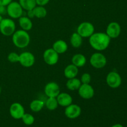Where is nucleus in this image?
I'll use <instances>...</instances> for the list:
<instances>
[{
	"label": "nucleus",
	"instance_id": "28",
	"mask_svg": "<svg viewBox=\"0 0 127 127\" xmlns=\"http://www.w3.org/2000/svg\"><path fill=\"white\" fill-rule=\"evenodd\" d=\"M91 80V76L89 73H84L81 76V82L83 84H89Z\"/></svg>",
	"mask_w": 127,
	"mask_h": 127
},
{
	"label": "nucleus",
	"instance_id": "5",
	"mask_svg": "<svg viewBox=\"0 0 127 127\" xmlns=\"http://www.w3.org/2000/svg\"><path fill=\"white\" fill-rule=\"evenodd\" d=\"M77 33L82 37H90L94 33V27L91 22H82L78 27Z\"/></svg>",
	"mask_w": 127,
	"mask_h": 127
},
{
	"label": "nucleus",
	"instance_id": "9",
	"mask_svg": "<svg viewBox=\"0 0 127 127\" xmlns=\"http://www.w3.org/2000/svg\"><path fill=\"white\" fill-rule=\"evenodd\" d=\"M9 113L13 119H21L25 114L24 108L19 103H13L10 106Z\"/></svg>",
	"mask_w": 127,
	"mask_h": 127
},
{
	"label": "nucleus",
	"instance_id": "1",
	"mask_svg": "<svg viewBox=\"0 0 127 127\" xmlns=\"http://www.w3.org/2000/svg\"><path fill=\"white\" fill-rule=\"evenodd\" d=\"M110 38L106 33L98 32L94 33L89 37V43L94 49L102 51L106 49L109 45Z\"/></svg>",
	"mask_w": 127,
	"mask_h": 127
},
{
	"label": "nucleus",
	"instance_id": "27",
	"mask_svg": "<svg viewBox=\"0 0 127 127\" xmlns=\"http://www.w3.org/2000/svg\"><path fill=\"white\" fill-rule=\"evenodd\" d=\"M7 60L11 63H17L19 62V55L15 52H11L7 56Z\"/></svg>",
	"mask_w": 127,
	"mask_h": 127
},
{
	"label": "nucleus",
	"instance_id": "3",
	"mask_svg": "<svg viewBox=\"0 0 127 127\" xmlns=\"http://www.w3.org/2000/svg\"><path fill=\"white\" fill-rule=\"evenodd\" d=\"M16 24L11 19H2L0 22V32L5 36L12 35L15 32Z\"/></svg>",
	"mask_w": 127,
	"mask_h": 127
},
{
	"label": "nucleus",
	"instance_id": "2",
	"mask_svg": "<svg viewBox=\"0 0 127 127\" xmlns=\"http://www.w3.org/2000/svg\"><path fill=\"white\" fill-rule=\"evenodd\" d=\"M12 42L16 47L24 48L27 47L30 43V36L24 30H19L12 34Z\"/></svg>",
	"mask_w": 127,
	"mask_h": 127
},
{
	"label": "nucleus",
	"instance_id": "32",
	"mask_svg": "<svg viewBox=\"0 0 127 127\" xmlns=\"http://www.w3.org/2000/svg\"><path fill=\"white\" fill-rule=\"evenodd\" d=\"M27 16H28L29 18H33L34 17V15H33V12L32 10H30L27 12Z\"/></svg>",
	"mask_w": 127,
	"mask_h": 127
},
{
	"label": "nucleus",
	"instance_id": "21",
	"mask_svg": "<svg viewBox=\"0 0 127 127\" xmlns=\"http://www.w3.org/2000/svg\"><path fill=\"white\" fill-rule=\"evenodd\" d=\"M71 45L74 48H79L83 43V37L77 32L73 33L70 38Z\"/></svg>",
	"mask_w": 127,
	"mask_h": 127
},
{
	"label": "nucleus",
	"instance_id": "16",
	"mask_svg": "<svg viewBox=\"0 0 127 127\" xmlns=\"http://www.w3.org/2000/svg\"><path fill=\"white\" fill-rule=\"evenodd\" d=\"M79 70L78 67L76 66L73 64H69L65 68L64 70V74L65 77L68 79H71V78H76Z\"/></svg>",
	"mask_w": 127,
	"mask_h": 127
},
{
	"label": "nucleus",
	"instance_id": "26",
	"mask_svg": "<svg viewBox=\"0 0 127 127\" xmlns=\"http://www.w3.org/2000/svg\"><path fill=\"white\" fill-rule=\"evenodd\" d=\"M21 119L22 120L24 124L27 125H32L35 121V119L33 115L29 114H24Z\"/></svg>",
	"mask_w": 127,
	"mask_h": 127
},
{
	"label": "nucleus",
	"instance_id": "10",
	"mask_svg": "<svg viewBox=\"0 0 127 127\" xmlns=\"http://www.w3.org/2000/svg\"><path fill=\"white\" fill-rule=\"evenodd\" d=\"M19 62L22 66L24 67H31L35 63V57L32 53L29 52H24L19 55Z\"/></svg>",
	"mask_w": 127,
	"mask_h": 127
},
{
	"label": "nucleus",
	"instance_id": "13",
	"mask_svg": "<svg viewBox=\"0 0 127 127\" xmlns=\"http://www.w3.org/2000/svg\"><path fill=\"white\" fill-rule=\"evenodd\" d=\"M44 92L48 97H57L60 94V87L57 83L50 82L46 84Z\"/></svg>",
	"mask_w": 127,
	"mask_h": 127
},
{
	"label": "nucleus",
	"instance_id": "29",
	"mask_svg": "<svg viewBox=\"0 0 127 127\" xmlns=\"http://www.w3.org/2000/svg\"><path fill=\"white\" fill-rule=\"evenodd\" d=\"M49 1L50 0H35L36 4L40 6H43L48 4Z\"/></svg>",
	"mask_w": 127,
	"mask_h": 127
},
{
	"label": "nucleus",
	"instance_id": "4",
	"mask_svg": "<svg viewBox=\"0 0 127 127\" xmlns=\"http://www.w3.org/2000/svg\"><path fill=\"white\" fill-rule=\"evenodd\" d=\"M7 14L11 18H19L23 14V9L19 2H11L7 6Z\"/></svg>",
	"mask_w": 127,
	"mask_h": 127
},
{
	"label": "nucleus",
	"instance_id": "34",
	"mask_svg": "<svg viewBox=\"0 0 127 127\" xmlns=\"http://www.w3.org/2000/svg\"><path fill=\"white\" fill-rule=\"evenodd\" d=\"M2 16L0 15V22H1V20H2Z\"/></svg>",
	"mask_w": 127,
	"mask_h": 127
},
{
	"label": "nucleus",
	"instance_id": "25",
	"mask_svg": "<svg viewBox=\"0 0 127 127\" xmlns=\"http://www.w3.org/2000/svg\"><path fill=\"white\" fill-rule=\"evenodd\" d=\"M45 105L50 110H54L58 107V103L56 97H49L45 102Z\"/></svg>",
	"mask_w": 127,
	"mask_h": 127
},
{
	"label": "nucleus",
	"instance_id": "6",
	"mask_svg": "<svg viewBox=\"0 0 127 127\" xmlns=\"http://www.w3.org/2000/svg\"><path fill=\"white\" fill-rule=\"evenodd\" d=\"M90 63L94 68L100 69L106 65L107 59L102 53H95L91 57Z\"/></svg>",
	"mask_w": 127,
	"mask_h": 127
},
{
	"label": "nucleus",
	"instance_id": "24",
	"mask_svg": "<svg viewBox=\"0 0 127 127\" xmlns=\"http://www.w3.org/2000/svg\"><path fill=\"white\" fill-rule=\"evenodd\" d=\"M32 11H33L34 17H37L38 19L43 18L47 16V10L43 6H39L37 7H35L32 9Z\"/></svg>",
	"mask_w": 127,
	"mask_h": 127
},
{
	"label": "nucleus",
	"instance_id": "11",
	"mask_svg": "<svg viewBox=\"0 0 127 127\" xmlns=\"http://www.w3.org/2000/svg\"><path fill=\"white\" fill-rule=\"evenodd\" d=\"M81 113V109L76 104H70L66 107L64 114L68 119H74L78 118Z\"/></svg>",
	"mask_w": 127,
	"mask_h": 127
},
{
	"label": "nucleus",
	"instance_id": "12",
	"mask_svg": "<svg viewBox=\"0 0 127 127\" xmlns=\"http://www.w3.org/2000/svg\"><path fill=\"white\" fill-rule=\"evenodd\" d=\"M79 95L84 99H90L94 96V90L89 84H83L78 89Z\"/></svg>",
	"mask_w": 127,
	"mask_h": 127
},
{
	"label": "nucleus",
	"instance_id": "31",
	"mask_svg": "<svg viewBox=\"0 0 127 127\" xmlns=\"http://www.w3.org/2000/svg\"><path fill=\"white\" fill-rule=\"evenodd\" d=\"M11 2H12V0H0V5L7 6Z\"/></svg>",
	"mask_w": 127,
	"mask_h": 127
},
{
	"label": "nucleus",
	"instance_id": "8",
	"mask_svg": "<svg viewBox=\"0 0 127 127\" xmlns=\"http://www.w3.org/2000/svg\"><path fill=\"white\" fill-rule=\"evenodd\" d=\"M107 84L112 88H117L122 83V78L119 73L115 71H111L107 74L106 78Z\"/></svg>",
	"mask_w": 127,
	"mask_h": 127
},
{
	"label": "nucleus",
	"instance_id": "20",
	"mask_svg": "<svg viewBox=\"0 0 127 127\" xmlns=\"http://www.w3.org/2000/svg\"><path fill=\"white\" fill-rule=\"evenodd\" d=\"M81 81L75 78L68 79V81L66 84V88L71 91L78 90L79 87L81 86Z\"/></svg>",
	"mask_w": 127,
	"mask_h": 127
},
{
	"label": "nucleus",
	"instance_id": "30",
	"mask_svg": "<svg viewBox=\"0 0 127 127\" xmlns=\"http://www.w3.org/2000/svg\"><path fill=\"white\" fill-rule=\"evenodd\" d=\"M7 14V7L2 5H0V15L4 16Z\"/></svg>",
	"mask_w": 127,
	"mask_h": 127
},
{
	"label": "nucleus",
	"instance_id": "35",
	"mask_svg": "<svg viewBox=\"0 0 127 127\" xmlns=\"http://www.w3.org/2000/svg\"><path fill=\"white\" fill-rule=\"evenodd\" d=\"M1 86H0V94H1Z\"/></svg>",
	"mask_w": 127,
	"mask_h": 127
},
{
	"label": "nucleus",
	"instance_id": "15",
	"mask_svg": "<svg viewBox=\"0 0 127 127\" xmlns=\"http://www.w3.org/2000/svg\"><path fill=\"white\" fill-rule=\"evenodd\" d=\"M56 98L58 101V105L62 107H67L73 102L72 97L69 94L65 93H60Z\"/></svg>",
	"mask_w": 127,
	"mask_h": 127
},
{
	"label": "nucleus",
	"instance_id": "14",
	"mask_svg": "<svg viewBox=\"0 0 127 127\" xmlns=\"http://www.w3.org/2000/svg\"><path fill=\"white\" fill-rule=\"evenodd\" d=\"M120 32H121V27L119 24L116 22H110L107 27L106 34L110 38H115L118 37Z\"/></svg>",
	"mask_w": 127,
	"mask_h": 127
},
{
	"label": "nucleus",
	"instance_id": "33",
	"mask_svg": "<svg viewBox=\"0 0 127 127\" xmlns=\"http://www.w3.org/2000/svg\"><path fill=\"white\" fill-rule=\"evenodd\" d=\"M111 127H124L122 125H121V124H115V125H112Z\"/></svg>",
	"mask_w": 127,
	"mask_h": 127
},
{
	"label": "nucleus",
	"instance_id": "18",
	"mask_svg": "<svg viewBox=\"0 0 127 127\" xmlns=\"http://www.w3.org/2000/svg\"><path fill=\"white\" fill-rule=\"evenodd\" d=\"M19 24L24 31H30L32 28V21L27 17H20L19 18Z\"/></svg>",
	"mask_w": 127,
	"mask_h": 127
},
{
	"label": "nucleus",
	"instance_id": "7",
	"mask_svg": "<svg viewBox=\"0 0 127 127\" xmlns=\"http://www.w3.org/2000/svg\"><path fill=\"white\" fill-rule=\"evenodd\" d=\"M43 60L48 65H54L58 62L59 56L53 48H48L43 53Z\"/></svg>",
	"mask_w": 127,
	"mask_h": 127
},
{
	"label": "nucleus",
	"instance_id": "22",
	"mask_svg": "<svg viewBox=\"0 0 127 127\" xmlns=\"http://www.w3.org/2000/svg\"><path fill=\"white\" fill-rule=\"evenodd\" d=\"M19 3L22 9L27 11L33 9L35 7H36L37 4L35 0H19Z\"/></svg>",
	"mask_w": 127,
	"mask_h": 127
},
{
	"label": "nucleus",
	"instance_id": "19",
	"mask_svg": "<svg viewBox=\"0 0 127 127\" xmlns=\"http://www.w3.org/2000/svg\"><path fill=\"white\" fill-rule=\"evenodd\" d=\"M72 63L76 66L82 67L86 63V58L82 54H76L71 59Z\"/></svg>",
	"mask_w": 127,
	"mask_h": 127
},
{
	"label": "nucleus",
	"instance_id": "23",
	"mask_svg": "<svg viewBox=\"0 0 127 127\" xmlns=\"http://www.w3.org/2000/svg\"><path fill=\"white\" fill-rule=\"evenodd\" d=\"M43 106H44L43 101L41 100H38V99L33 100V101L31 102V104H30V108L32 111L34 112H38L40 111Z\"/></svg>",
	"mask_w": 127,
	"mask_h": 127
},
{
	"label": "nucleus",
	"instance_id": "17",
	"mask_svg": "<svg viewBox=\"0 0 127 127\" xmlns=\"http://www.w3.org/2000/svg\"><path fill=\"white\" fill-rule=\"evenodd\" d=\"M53 49L58 54H62L64 53L68 50V45L66 43V42L59 40H57L53 43Z\"/></svg>",
	"mask_w": 127,
	"mask_h": 127
}]
</instances>
